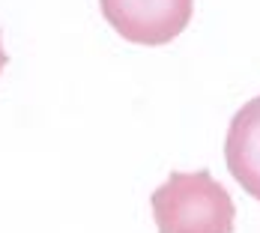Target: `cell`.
<instances>
[{
	"instance_id": "cell-1",
	"label": "cell",
	"mask_w": 260,
	"mask_h": 233,
	"mask_svg": "<svg viewBox=\"0 0 260 233\" xmlns=\"http://www.w3.org/2000/svg\"><path fill=\"white\" fill-rule=\"evenodd\" d=\"M158 233H234L236 207L209 171H174L153 191Z\"/></svg>"
},
{
	"instance_id": "cell-2",
	"label": "cell",
	"mask_w": 260,
	"mask_h": 233,
	"mask_svg": "<svg viewBox=\"0 0 260 233\" xmlns=\"http://www.w3.org/2000/svg\"><path fill=\"white\" fill-rule=\"evenodd\" d=\"M105 21L135 45H168L191 21L194 0H99Z\"/></svg>"
},
{
	"instance_id": "cell-4",
	"label": "cell",
	"mask_w": 260,
	"mask_h": 233,
	"mask_svg": "<svg viewBox=\"0 0 260 233\" xmlns=\"http://www.w3.org/2000/svg\"><path fill=\"white\" fill-rule=\"evenodd\" d=\"M9 63V57H6V51H3V42H0V72H3V66Z\"/></svg>"
},
{
	"instance_id": "cell-3",
	"label": "cell",
	"mask_w": 260,
	"mask_h": 233,
	"mask_svg": "<svg viewBox=\"0 0 260 233\" xmlns=\"http://www.w3.org/2000/svg\"><path fill=\"white\" fill-rule=\"evenodd\" d=\"M224 161L239 188L260 201V96L245 102L231 120L224 138Z\"/></svg>"
}]
</instances>
